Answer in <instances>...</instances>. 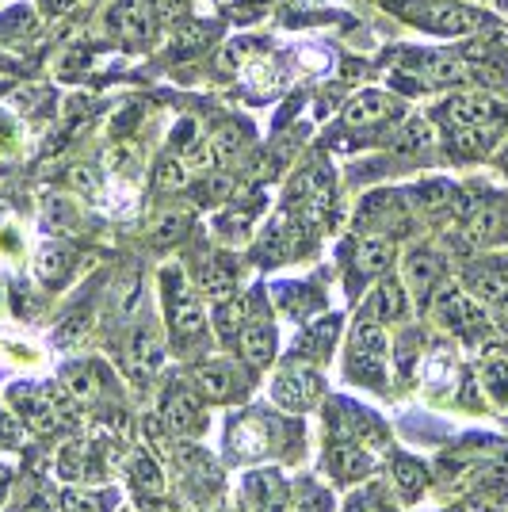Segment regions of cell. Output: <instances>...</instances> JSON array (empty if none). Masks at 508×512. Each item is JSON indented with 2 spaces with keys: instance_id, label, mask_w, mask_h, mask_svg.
Here are the masks:
<instances>
[{
  "instance_id": "b9f144b4",
  "label": "cell",
  "mask_w": 508,
  "mask_h": 512,
  "mask_svg": "<svg viewBox=\"0 0 508 512\" xmlns=\"http://www.w3.org/2000/svg\"><path fill=\"white\" fill-rule=\"evenodd\" d=\"M241 146H245V138H241L237 127H222L211 134V150L218 153V157H233V153H241Z\"/></svg>"
},
{
  "instance_id": "8d00e7d4",
  "label": "cell",
  "mask_w": 508,
  "mask_h": 512,
  "mask_svg": "<svg viewBox=\"0 0 508 512\" xmlns=\"http://www.w3.org/2000/svg\"><path fill=\"white\" fill-rule=\"evenodd\" d=\"M191 214L188 211H165L153 226V245H176L180 237L188 234Z\"/></svg>"
},
{
  "instance_id": "7bdbcfd3",
  "label": "cell",
  "mask_w": 508,
  "mask_h": 512,
  "mask_svg": "<svg viewBox=\"0 0 508 512\" xmlns=\"http://www.w3.org/2000/svg\"><path fill=\"white\" fill-rule=\"evenodd\" d=\"M344 512H390V505L382 501L379 493H356L352 501H348V509Z\"/></svg>"
},
{
  "instance_id": "ac0fdd59",
  "label": "cell",
  "mask_w": 508,
  "mask_h": 512,
  "mask_svg": "<svg viewBox=\"0 0 508 512\" xmlns=\"http://www.w3.org/2000/svg\"><path fill=\"white\" fill-rule=\"evenodd\" d=\"M195 386L203 390L207 402H230V398H237V394L245 390V383L237 379V367L222 360L203 363V367L195 371Z\"/></svg>"
},
{
  "instance_id": "f1b7e54d",
  "label": "cell",
  "mask_w": 508,
  "mask_h": 512,
  "mask_svg": "<svg viewBox=\"0 0 508 512\" xmlns=\"http://www.w3.org/2000/svg\"><path fill=\"white\" fill-rule=\"evenodd\" d=\"M100 371L92 367V363H73V367H65V394L77 402V406H92L96 398H100V379H96Z\"/></svg>"
},
{
  "instance_id": "7dc6e473",
  "label": "cell",
  "mask_w": 508,
  "mask_h": 512,
  "mask_svg": "<svg viewBox=\"0 0 508 512\" xmlns=\"http://www.w3.org/2000/svg\"><path fill=\"white\" fill-rule=\"evenodd\" d=\"M16 512H54V509H50V501H46V497L31 493V497H23V505Z\"/></svg>"
},
{
  "instance_id": "cb8c5ba5",
  "label": "cell",
  "mask_w": 508,
  "mask_h": 512,
  "mask_svg": "<svg viewBox=\"0 0 508 512\" xmlns=\"http://www.w3.org/2000/svg\"><path fill=\"white\" fill-rule=\"evenodd\" d=\"M360 226L367 230H402L405 226V211L394 195H371L360 211Z\"/></svg>"
},
{
  "instance_id": "ffe728a7",
  "label": "cell",
  "mask_w": 508,
  "mask_h": 512,
  "mask_svg": "<svg viewBox=\"0 0 508 512\" xmlns=\"http://www.w3.org/2000/svg\"><path fill=\"white\" fill-rule=\"evenodd\" d=\"M276 344V329L268 321H245L241 333H237V348H241V356L253 367H268V363L276 360Z\"/></svg>"
},
{
  "instance_id": "4fadbf2b",
  "label": "cell",
  "mask_w": 508,
  "mask_h": 512,
  "mask_svg": "<svg viewBox=\"0 0 508 512\" xmlns=\"http://www.w3.org/2000/svg\"><path fill=\"white\" fill-rule=\"evenodd\" d=\"M402 115V104L394 100V96H386V92H363L356 96L348 111H344V123L352 130H379L386 127L390 119H398Z\"/></svg>"
},
{
  "instance_id": "2e32d148",
  "label": "cell",
  "mask_w": 508,
  "mask_h": 512,
  "mask_svg": "<svg viewBox=\"0 0 508 512\" xmlns=\"http://www.w3.org/2000/svg\"><path fill=\"white\" fill-rule=\"evenodd\" d=\"M157 363H161V341H157V333H153L149 325L130 329V337H127V371H130V379H134V383H146V379H153Z\"/></svg>"
},
{
  "instance_id": "4dcf8cb0",
  "label": "cell",
  "mask_w": 508,
  "mask_h": 512,
  "mask_svg": "<svg viewBox=\"0 0 508 512\" xmlns=\"http://www.w3.org/2000/svg\"><path fill=\"white\" fill-rule=\"evenodd\" d=\"M337 333H340V318H321L318 325H310V329L298 337V352L310 356V360H325L333 341H337Z\"/></svg>"
},
{
  "instance_id": "f546056e",
  "label": "cell",
  "mask_w": 508,
  "mask_h": 512,
  "mask_svg": "<svg viewBox=\"0 0 508 512\" xmlns=\"http://www.w3.org/2000/svg\"><path fill=\"white\" fill-rule=\"evenodd\" d=\"M130 486L142 497H161L165 493V470H161V463L149 451H138L130 459Z\"/></svg>"
},
{
  "instance_id": "4316f807",
  "label": "cell",
  "mask_w": 508,
  "mask_h": 512,
  "mask_svg": "<svg viewBox=\"0 0 508 512\" xmlns=\"http://www.w3.org/2000/svg\"><path fill=\"white\" fill-rule=\"evenodd\" d=\"M390 482H394L402 501H413L424 490V482H428V470H424V463L409 459V455H394L390 459Z\"/></svg>"
},
{
  "instance_id": "74e56055",
  "label": "cell",
  "mask_w": 508,
  "mask_h": 512,
  "mask_svg": "<svg viewBox=\"0 0 508 512\" xmlns=\"http://www.w3.org/2000/svg\"><path fill=\"white\" fill-rule=\"evenodd\" d=\"M184 180H188L184 161H176V157L157 161V169H153V184H157V192H180V188H184Z\"/></svg>"
},
{
  "instance_id": "7c38bea8",
  "label": "cell",
  "mask_w": 508,
  "mask_h": 512,
  "mask_svg": "<svg viewBox=\"0 0 508 512\" xmlns=\"http://www.w3.org/2000/svg\"><path fill=\"white\" fill-rule=\"evenodd\" d=\"M111 27H115V35H123V43L146 46L153 39V31H157L149 0H119L111 8Z\"/></svg>"
},
{
  "instance_id": "603a6c76",
  "label": "cell",
  "mask_w": 508,
  "mask_h": 512,
  "mask_svg": "<svg viewBox=\"0 0 508 512\" xmlns=\"http://www.w3.org/2000/svg\"><path fill=\"white\" fill-rule=\"evenodd\" d=\"M405 310H409V299H405V287L398 279H382L375 295L367 299V314L375 321H402Z\"/></svg>"
},
{
  "instance_id": "5bb4252c",
  "label": "cell",
  "mask_w": 508,
  "mask_h": 512,
  "mask_svg": "<svg viewBox=\"0 0 508 512\" xmlns=\"http://www.w3.org/2000/svg\"><path fill=\"white\" fill-rule=\"evenodd\" d=\"M287 501V486L276 470H253L241 482V509L245 512H279Z\"/></svg>"
},
{
  "instance_id": "e0dca14e",
  "label": "cell",
  "mask_w": 508,
  "mask_h": 512,
  "mask_svg": "<svg viewBox=\"0 0 508 512\" xmlns=\"http://www.w3.org/2000/svg\"><path fill=\"white\" fill-rule=\"evenodd\" d=\"M176 467H180L184 482H188L195 493H218L222 490V470H218V463H214L207 451L176 448Z\"/></svg>"
},
{
  "instance_id": "bcb514c9",
  "label": "cell",
  "mask_w": 508,
  "mask_h": 512,
  "mask_svg": "<svg viewBox=\"0 0 508 512\" xmlns=\"http://www.w3.org/2000/svg\"><path fill=\"white\" fill-rule=\"evenodd\" d=\"M142 512H176V505L165 501V493H161V497H142Z\"/></svg>"
},
{
  "instance_id": "d590c367",
  "label": "cell",
  "mask_w": 508,
  "mask_h": 512,
  "mask_svg": "<svg viewBox=\"0 0 508 512\" xmlns=\"http://www.w3.org/2000/svg\"><path fill=\"white\" fill-rule=\"evenodd\" d=\"M482 386L497 406H508V360L505 356H493L482 363Z\"/></svg>"
},
{
  "instance_id": "60d3db41",
  "label": "cell",
  "mask_w": 508,
  "mask_h": 512,
  "mask_svg": "<svg viewBox=\"0 0 508 512\" xmlns=\"http://www.w3.org/2000/svg\"><path fill=\"white\" fill-rule=\"evenodd\" d=\"M62 512H104V501H100L96 493L65 490L62 493Z\"/></svg>"
},
{
  "instance_id": "f6af8a7d",
  "label": "cell",
  "mask_w": 508,
  "mask_h": 512,
  "mask_svg": "<svg viewBox=\"0 0 508 512\" xmlns=\"http://www.w3.org/2000/svg\"><path fill=\"white\" fill-rule=\"evenodd\" d=\"M69 180H73L77 188H88V192H96V184H100V176H96L92 169H85V165H81V169L69 172Z\"/></svg>"
},
{
  "instance_id": "7402d4cb",
  "label": "cell",
  "mask_w": 508,
  "mask_h": 512,
  "mask_svg": "<svg viewBox=\"0 0 508 512\" xmlns=\"http://www.w3.org/2000/svg\"><path fill=\"white\" fill-rule=\"evenodd\" d=\"M405 279H409V287L417 291V295H432L436 287H440V279H444V256L432 253V249H417V253L405 260Z\"/></svg>"
},
{
  "instance_id": "f907efd6",
  "label": "cell",
  "mask_w": 508,
  "mask_h": 512,
  "mask_svg": "<svg viewBox=\"0 0 508 512\" xmlns=\"http://www.w3.org/2000/svg\"><path fill=\"white\" fill-rule=\"evenodd\" d=\"M88 4H92V0H88Z\"/></svg>"
},
{
  "instance_id": "836d02e7",
  "label": "cell",
  "mask_w": 508,
  "mask_h": 512,
  "mask_svg": "<svg viewBox=\"0 0 508 512\" xmlns=\"http://www.w3.org/2000/svg\"><path fill=\"white\" fill-rule=\"evenodd\" d=\"M241 325H245V302L237 299V295L218 302V310H214V329H218V337H222V341H237Z\"/></svg>"
},
{
  "instance_id": "9a60e30c",
  "label": "cell",
  "mask_w": 508,
  "mask_h": 512,
  "mask_svg": "<svg viewBox=\"0 0 508 512\" xmlns=\"http://www.w3.org/2000/svg\"><path fill=\"white\" fill-rule=\"evenodd\" d=\"M463 279H466V291H470L474 299L497 302L508 291V260H501V256H486V260L470 264Z\"/></svg>"
},
{
  "instance_id": "52a82bcc",
  "label": "cell",
  "mask_w": 508,
  "mask_h": 512,
  "mask_svg": "<svg viewBox=\"0 0 508 512\" xmlns=\"http://www.w3.org/2000/svg\"><path fill=\"white\" fill-rule=\"evenodd\" d=\"M165 299H169V314H172V329H176V337L180 341H191V337H199L203 333V310H199V302L191 295V287L184 283V276L172 268L165 272Z\"/></svg>"
},
{
  "instance_id": "7a4b0ae2",
  "label": "cell",
  "mask_w": 508,
  "mask_h": 512,
  "mask_svg": "<svg viewBox=\"0 0 508 512\" xmlns=\"http://www.w3.org/2000/svg\"><path fill=\"white\" fill-rule=\"evenodd\" d=\"M321 394V379L314 367H302V363H287L272 383V402L287 413H306V409L318 402Z\"/></svg>"
},
{
  "instance_id": "d6986e66",
  "label": "cell",
  "mask_w": 508,
  "mask_h": 512,
  "mask_svg": "<svg viewBox=\"0 0 508 512\" xmlns=\"http://www.w3.org/2000/svg\"><path fill=\"white\" fill-rule=\"evenodd\" d=\"M466 69L478 85H486V92H508V62L501 54H493L489 46H470L463 54Z\"/></svg>"
},
{
  "instance_id": "44dd1931",
  "label": "cell",
  "mask_w": 508,
  "mask_h": 512,
  "mask_svg": "<svg viewBox=\"0 0 508 512\" xmlns=\"http://www.w3.org/2000/svg\"><path fill=\"white\" fill-rule=\"evenodd\" d=\"M325 467L337 482H356V478H367L371 474V455L363 451V444H348V440H337L333 448L325 451Z\"/></svg>"
},
{
  "instance_id": "3957f363",
  "label": "cell",
  "mask_w": 508,
  "mask_h": 512,
  "mask_svg": "<svg viewBox=\"0 0 508 512\" xmlns=\"http://www.w3.org/2000/svg\"><path fill=\"white\" fill-rule=\"evenodd\" d=\"M276 436H279V425L268 413H245L230 428V455L237 463L241 459L245 463L249 459H264V455H272V448H276Z\"/></svg>"
},
{
  "instance_id": "6da1fadb",
  "label": "cell",
  "mask_w": 508,
  "mask_h": 512,
  "mask_svg": "<svg viewBox=\"0 0 508 512\" xmlns=\"http://www.w3.org/2000/svg\"><path fill=\"white\" fill-rule=\"evenodd\" d=\"M386 333H382V321H375L371 314H363L352 329V341H348V375L352 383L382 386L386 383Z\"/></svg>"
},
{
  "instance_id": "83f0119b",
  "label": "cell",
  "mask_w": 508,
  "mask_h": 512,
  "mask_svg": "<svg viewBox=\"0 0 508 512\" xmlns=\"http://www.w3.org/2000/svg\"><path fill=\"white\" fill-rule=\"evenodd\" d=\"M73 272V249H65L58 241H46L39 256H35V276L43 279V283H62L65 276Z\"/></svg>"
},
{
  "instance_id": "681fc988",
  "label": "cell",
  "mask_w": 508,
  "mask_h": 512,
  "mask_svg": "<svg viewBox=\"0 0 508 512\" xmlns=\"http://www.w3.org/2000/svg\"><path fill=\"white\" fill-rule=\"evenodd\" d=\"M505 172H508V150H505Z\"/></svg>"
},
{
  "instance_id": "e575fe53",
  "label": "cell",
  "mask_w": 508,
  "mask_h": 512,
  "mask_svg": "<svg viewBox=\"0 0 508 512\" xmlns=\"http://www.w3.org/2000/svg\"><path fill=\"white\" fill-rule=\"evenodd\" d=\"M432 146V127L424 119H405L402 130L394 134V150L398 153H424Z\"/></svg>"
},
{
  "instance_id": "ba28073f",
  "label": "cell",
  "mask_w": 508,
  "mask_h": 512,
  "mask_svg": "<svg viewBox=\"0 0 508 512\" xmlns=\"http://www.w3.org/2000/svg\"><path fill=\"white\" fill-rule=\"evenodd\" d=\"M161 421L169 428L176 440H191V436H199L203 432V406H199V398L191 394L188 386H172L169 394H165V406H161Z\"/></svg>"
},
{
  "instance_id": "ab89813d",
  "label": "cell",
  "mask_w": 508,
  "mask_h": 512,
  "mask_svg": "<svg viewBox=\"0 0 508 512\" xmlns=\"http://www.w3.org/2000/svg\"><path fill=\"white\" fill-rule=\"evenodd\" d=\"M333 509V497L314 486V482H302L298 486V501H295V512H329Z\"/></svg>"
},
{
  "instance_id": "484cf974",
  "label": "cell",
  "mask_w": 508,
  "mask_h": 512,
  "mask_svg": "<svg viewBox=\"0 0 508 512\" xmlns=\"http://www.w3.org/2000/svg\"><path fill=\"white\" fill-rule=\"evenodd\" d=\"M233 287H237V276H233V268L222 260V256H211V260H203L199 264V291L203 295H211V299H230Z\"/></svg>"
},
{
  "instance_id": "5b68a950",
  "label": "cell",
  "mask_w": 508,
  "mask_h": 512,
  "mask_svg": "<svg viewBox=\"0 0 508 512\" xmlns=\"http://www.w3.org/2000/svg\"><path fill=\"white\" fill-rule=\"evenodd\" d=\"M432 318L440 321L444 329H451V333H474L486 321L463 287H451V283H440L432 291Z\"/></svg>"
},
{
  "instance_id": "f35d334b",
  "label": "cell",
  "mask_w": 508,
  "mask_h": 512,
  "mask_svg": "<svg viewBox=\"0 0 508 512\" xmlns=\"http://www.w3.org/2000/svg\"><path fill=\"white\" fill-rule=\"evenodd\" d=\"M88 325H92V314L88 310H69L62 321H58V344H81L88 337Z\"/></svg>"
},
{
  "instance_id": "8992f818",
  "label": "cell",
  "mask_w": 508,
  "mask_h": 512,
  "mask_svg": "<svg viewBox=\"0 0 508 512\" xmlns=\"http://www.w3.org/2000/svg\"><path fill=\"white\" fill-rule=\"evenodd\" d=\"M440 115H444V123H447V130H451V134H455V130L501 127V123H505V111L497 107V100H493V96H478V92L447 100Z\"/></svg>"
},
{
  "instance_id": "9c48e42d",
  "label": "cell",
  "mask_w": 508,
  "mask_h": 512,
  "mask_svg": "<svg viewBox=\"0 0 508 512\" xmlns=\"http://www.w3.org/2000/svg\"><path fill=\"white\" fill-rule=\"evenodd\" d=\"M505 234H508L505 199H486V203H474V211L466 214V226H463V237L470 241V249L497 245Z\"/></svg>"
},
{
  "instance_id": "1f68e13d",
  "label": "cell",
  "mask_w": 508,
  "mask_h": 512,
  "mask_svg": "<svg viewBox=\"0 0 508 512\" xmlns=\"http://www.w3.org/2000/svg\"><path fill=\"white\" fill-rule=\"evenodd\" d=\"M455 188L447 184V180H428V184H421L417 192H413V203L421 207L424 214H444L455 207Z\"/></svg>"
},
{
  "instance_id": "277c9868",
  "label": "cell",
  "mask_w": 508,
  "mask_h": 512,
  "mask_svg": "<svg viewBox=\"0 0 508 512\" xmlns=\"http://www.w3.org/2000/svg\"><path fill=\"white\" fill-rule=\"evenodd\" d=\"M417 23L440 31V35H478V31H489V27H493L489 16H482V12L470 8V4H459V0L428 4L424 12H417Z\"/></svg>"
},
{
  "instance_id": "30bf717a",
  "label": "cell",
  "mask_w": 508,
  "mask_h": 512,
  "mask_svg": "<svg viewBox=\"0 0 508 512\" xmlns=\"http://www.w3.org/2000/svg\"><path fill=\"white\" fill-rule=\"evenodd\" d=\"M329 428H333L337 440H348V444H379L382 440L379 421L371 413H363L360 406H352V402L329 406Z\"/></svg>"
},
{
  "instance_id": "c3c4849f",
  "label": "cell",
  "mask_w": 508,
  "mask_h": 512,
  "mask_svg": "<svg viewBox=\"0 0 508 512\" xmlns=\"http://www.w3.org/2000/svg\"><path fill=\"white\" fill-rule=\"evenodd\" d=\"M497 321H501V325H508V291L497 299Z\"/></svg>"
},
{
  "instance_id": "ee69618b",
  "label": "cell",
  "mask_w": 508,
  "mask_h": 512,
  "mask_svg": "<svg viewBox=\"0 0 508 512\" xmlns=\"http://www.w3.org/2000/svg\"><path fill=\"white\" fill-rule=\"evenodd\" d=\"M0 444H4V448H16V444H20V425H16L4 409H0Z\"/></svg>"
},
{
  "instance_id": "d4e9b609",
  "label": "cell",
  "mask_w": 508,
  "mask_h": 512,
  "mask_svg": "<svg viewBox=\"0 0 508 512\" xmlns=\"http://www.w3.org/2000/svg\"><path fill=\"white\" fill-rule=\"evenodd\" d=\"M390 264H394V245L386 237H363L356 245V276H386Z\"/></svg>"
},
{
  "instance_id": "d6a6232c",
  "label": "cell",
  "mask_w": 508,
  "mask_h": 512,
  "mask_svg": "<svg viewBox=\"0 0 508 512\" xmlns=\"http://www.w3.org/2000/svg\"><path fill=\"white\" fill-rule=\"evenodd\" d=\"M138 310H142V276L127 272L115 283V314H119V321H134Z\"/></svg>"
},
{
  "instance_id": "8fae6325",
  "label": "cell",
  "mask_w": 508,
  "mask_h": 512,
  "mask_svg": "<svg viewBox=\"0 0 508 512\" xmlns=\"http://www.w3.org/2000/svg\"><path fill=\"white\" fill-rule=\"evenodd\" d=\"M409 69L417 73V85H436V88H451V85H466L470 81V69L459 54H447V50H436V54H417V62H409Z\"/></svg>"
}]
</instances>
